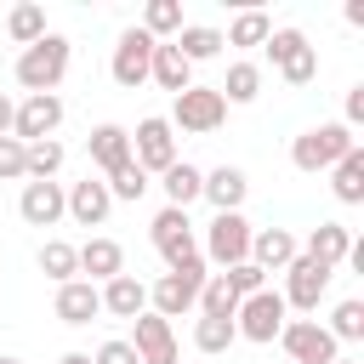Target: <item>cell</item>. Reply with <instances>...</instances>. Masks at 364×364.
<instances>
[{"label":"cell","mask_w":364,"mask_h":364,"mask_svg":"<svg viewBox=\"0 0 364 364\" xmlns=\"http://www.w3.org/2000/svg\"><path fill=\"white\" fill-rule=\"evenodd\" d=\"M63 199H68V216H74L80 228H102V222H108V210H114V193H108V182H102V176L68 182V188H63Z\"/></svg>","instance_id":"obj_16"},{"label":"cell","mask_w":364,"mask_h":364,"mask_svg":"<svg viewBox=\"0 0 364 364\" xmlns=\"http://www.w3.org/2000/svg\"><path fill=\"white\" fill-rule=\"evenodd\" d=\"M358 119H364V85H353V91H347V114H341V125L353 131Z\"/></svg>","instance_id":"obj_41"},{"label":"cell","mask_w":364,"mask_h":364,"mask_svg":"<svg viewBox=\"0 0 364 364\" xmlns=\"http://www.w3.org/2000/svg\"><path fill=\"white\" fill-rule=\"evenodd\" d=\"M245 193H250V176H245L239 165H216V171H205L199 199H210V210H216V216H222V210H239V205H245Z\"/></svg>","instance_id":"obj_19"},{"label":"cell","mask_w":364,"mask_h":364,"mask_svg":"<svg viewBox=\"0 0 364 364\" xmlns=\"http://www.w3.org/2000/svg\"><path fill=\"white\" fill-rule=\"evenodd\" d=\"M91 364H142V358L131 353V341H119V336H114V341H102V347L91 353Z\"/></svg>","instance_id":"obj_40"},{"label":"cell","mask_w":364,"mask_h":364,"mask_svg":"<svg viewBox=\"0 0 364 364\" xmlns=\"http://www.w3.org/2000/svg\"><path fill=\"white\" fill-rule=\"evenodd\" d=\"M11 114H17V102L0 91V136H11Z\"/></svg>","instance_id":"obj_42"},{"label":"cell","mask_w":364,"mask_h":364,"mask_svg":"<svg viewBox=\"0 0 364 364\" xmlns=\"http://www.w3.org/2000/svg\"><path fill=\"white\" fill-rule=\"evenodd\" d=\"M74 256H80L85 284H108L114 273H125V250L114 239H85V245H74Z\"/></svg>","instance_id":"obj_20"},{"label":"cell","mask_w":364,"mask_h":364,"mask_svg":"<svg viewBox=\"0 0 364 364\" xmlns=\"http://www.w3.org/2000/svg\"><path fill=\"white\" fill-rule=\"evenodd\" d=\"M102 290V313H114V318H136V313H148V284L136 279V273H114L108 284H97Z\"/></svg>","instance_id":"obj_21"},{"label":"cell","mask_w":364,"mask_h":364,"mask_svg":"<svg viewBox=\"0 0 364 364\" xmlns=\"http://www.w3.org/2000/svg\"><path fill=\"white\" fill-rule=\"evenodd\" d=\"M233 341H239L233 318H193V347L199 353H228Z\"/></svg>","instance_id":"obj_36"},{"label":"cell","mask_w":364,"mask_h":364,"mask_svg":"<svg viewBox=\"0 0 364 364\" xmlns=\"http://www.w3.org/2000/svg\"><path fill=\"white\" fill-rule=\"evenodd\" d=\"M216 91H222V102L245 108V102H256V97H262V68H256V63H233V68H228V80H222Z\"/></svg>","instance_id":"obj_30"},{"label":"cell","mask_w":364,"mask_h":364,"mask_svg":"<svg viewBox=\"0 0 364 364\" xmlns=\"http://www.w3.org/2000/svg\"><path fill=\"white\" fill-rule=\"evenodd\" d=\"M193 307H199V318H233V313H239V296L228 290V279H222V273H210Z\"/></svg>","instance_id":"obj_33"},{"label":"cell","mask_w":364,"mask_h":364,"mask_svg":"<svg viewBox=\"0 0 364 364\" xmlns=\"http://www.w3.org/2000/svg\"><path fill=\"white\" fill-rule=\"evenodd\" d=\"M131 353L142 364H176V330L159 313H136L131 318Z\"/></svg>","instance_id":"obj_14"},{"label":"cell","mask_w":364,"mask_h":364,"mask_svg":"<svg viewBox=\"0 0 364 364\" xmlns=\"http://www.w3.org/2000/svg\"><path fill=\"white\" fill-rule=\"evenodd\" d=\"M296 256H301V245H296L290 228H262V233H250V262H256L262 273H284Z\"/></svg>","instance_id":"obj_18"},{"label":"cell","mask_w":364,"mask_h":364,"mask_svg":"<svg viewBox=\"0 0 364 364\" xmlns=\"http://www.w3.org/2000/svg\"><path fill=\"white\" fill-rule=\"evenodd\" d=\"M222 119H228V102L216 85H188L171 97V131H182V136H210Z\"/></svg>","instance_id":"obj_5"},{"label":"cell","mask_w":364,"mask_h":364,"mask_svg":"<svg viewBox=\"0 0 364 364\" xmlns=\"http://www.w3.org/2000/svg\"><path fill=\"white\" fill-rule=\"evenodd\" d=\"M222 279H228V290H233L239 301H245V296H256V290H267V273H262L256 262H239V267H228Z\"/></svg>","instance_id":"obj_38"},{"label":"cell","mask_w":364,"mask_h":364,"mask_svg":"<svg viewBox=\"0 0 364 364\" xmlns=\"http://www.w3.org/2000/svg\"><path fill=\"white\" fill-rule=\"evenodd\" d=\"M267 63L279 68L284 85H313L318 80V51L307 46L301 28H273L267 34Z\"/></svg>","instance_id":"obj_6"},{"label":"cell","mask_w":364,"mask_h":364,"mask_svg":"<svg viewBox=\"0 0 364 364\" xmlns=\"http://www.w3.org/2000/svg\"><path fill=\"white\" fill-rule=\"evenodd\" d=\"M353 148H358V136H353L341 119H324V125H313V131H301V136L290 142V165L307 171V176H318V171H336Z\"/></svg>","instance_id":"obj_2"},{"label":"cell","mask_w":364,"mask_h":364,"mask_svg":"<svg viewBox=\"0 0 364 364\" xmlns=\"http://www.w3.org/2000/svg\"><path fill=\"white\" fill-rule=\"evenodd\" d=\"M148 239H154V250L165 256V267H176V262H188V256H199V233H193V222H188V210H159L154 222H148Z\"/></svg>","instance_id":"obj_11"},{"label":"cell","mask_w":364,"mask_h":364,"mask_svg":"<svg viewBox=\"0 0 364 364\" xmlns=\"http://www.w3.org/2000/svg\"><path fill=\"white\" fill-rule=\"evenodd\" d=\"M17 176H28L23 142H17V136H0V182H17Z\"/></svg>","instance_id":"obj_39"},{"label":"cell","mask_w":364,"mask_h":364,"mask_svg":"<svg viewBox=\"0 0 364 364\" xmlns=\"http://www.w3.org/2000/svg\"><path fill=\"white\" fill-rule=\"evenodd\" d=\"M336 364H358V358H336Z\"/></svg>","instance_id":"obj_44"},{"label":"cell","mask_w":364,"mask_h":364,"mask_svg":"<svg viewBox=\"0 0 364 364\" xmlns=\"http://www.w3.org/2000/svg\"><path fill=\"white\" fill-rule=\"evenodd\" d=\"M250 222L239 216V210H222V216H210V228H205V239H199V256H205V267H239V262H250Z\"/></svg>","instance_id":"obj_4"},{"label":"cell","mask_w":364,"mask_h":364,"mask_svg":"<svg viewBox=\"0 0 364 364\" xmlns=\"http://www.w3.org/2000/svg\"><path fill=\"white\" fill-rule=\"evenodd\" d=\"M57 364H91V353H63Z\"/></svg>","instance_id":"obj_43"},{"label":"cell","mask_w":364,"mask_h":364,"mask_svg":"<svg viewBox=\"0 0 364 364\" xmlns=\"http://www.w3.org/2000/svg\"><path fill=\"white\" fill-rule=\"evenodd\" d=\"M17 216L28 228H57L68 216V199H63V182H23V199H17Z\"/></svg>","instance_id":"obj_15"},{"label":"cell","mask_w":364,"mask_h":364,"mask_svg":"<svg viewBox=\"0 0 364 364\" xmlns=\"http://www.w3.org/2000/svg\"><path fill=\"white\" fill-rule=\"evenodd\" d=\"M40 273H46L51 284L80 279V256H74V245H68V239H46V245H40Z\"/></svg>","instance_id":"obj_31"},{"label":"cell","mask_w":364,"mask_h":364,"mask_svg":"<svg viewBox=\"0 0 364 364\" xmlns=\"http://www.w3.org/2000/svg\"><path fill=\"white\" fill-rule=\"evenodd\" d=\"M102 182H108V193H114V199H125V205H136V199L154 188V182H148V171H142L136 159H125V165H119L114 176H102Z\"/></svg>","instance_id":"obj_35"},{"label":"cell","mask_w":364,"mask_h":364,"mask_svg":"<svg viewBox=\"0 0 364 364\" xmlns=\"http://www.w3.org/2000/svg\"><path fill=\"white\" fill-rule=\"evenodd\" d=\"M68 57H74L68 34H46V40L23 46V51H17V85H23L28 97H51V91L63 85V74H68Z\"/></svg>","instance_id":"obj_1"},{"label":"cell","mask_w":364,"mask_h":364,"mask_svg":"<svg viewBox=\"0 0 364 364\" xmlns=\"http://www.w3.org/2000/svg\"><path fill=\"white\" fill-rule=\"evenodd\" d=\"M267 34H273V17H267V11H256V6H245V11L228 23L222 46H267Z\"/></svg>","instance_id":"obj_28"},{"label":"cell","mask_w":364,"mask_h":364,"mask_svg":"<svg viewBox=\"0 0 364 364\" xmlns=\"http://www.w3.org/2000/svg\"><path fill=\"white\" fill-rule=\"evenodd\" d=\"M176 28H182V6H176V0H148V6H142V34L176 40Z\"/></svg>","instance_id":"obj_34"},{"label":"cell","mask_w":364,"mask_h":364,"mask_svg":"<svg viewBox=\"0 0 364 364\" xmlns=\"http://www.w3.org/2000/svg\"><path fill=\"white\" fill-rule=\"evenodd\" d=\"M97 313H102V290H97V284H85V279L57 284V318H63V324L80 330V324H91Z\"/></svg>","instance_id":"obj_22"},{"label":"cell","mask_w":364,"mask_h":364,"mask_svg":"<svg viewBox=\"0 0 364 364\" xmlns=\"http://www.w3.org/2000/svg\"><path fill=\"white\" fill-rule=\"evenodd\" d=\"M324 330H330L336 341H358V336H364V301H341Z\"/></svg>","instance_id":"obj_37"},{"label":"cell","mask_w":364,"mask_h":364,"mask_svg":"<svg viewBox=\"0 0 364 364\" xmlns=\"http://www.w3.org/2000/svg\"><path fill=\"white\" fill-rule=\"evenodd\" d=\"M159 188H165V205H171V210H188V205L199 199V188H205V171L188 165V159H176L171 171H159Z\"/></svg>","instance_id":"obj_25"},{"label":"cell","mask_w":364,"mask_h":364,"mask_svg":"<svg viewBox=\"0 0 364 364\" xmlns=\"http://www.w3.org/2000/svg\"><path fill=\"white\" fill-rule=\"evenodd\" d=\"M330 279H336V267H324V262H313V256H296V262L284 267V290H279V296H284V307H296V313H318Z\"/></svg>","instance_id":"obj_10"},{"label":"cell","mask_w":364,"mask_h":364,"mask_svg":"<svg viewBox=\"0 0 364 364\" xmlns=\"http://www.w3.org/2000/svg\"><path fill=\"white\" fill-rule=\"evenodd\" d=\"M330 193L341 205H364V148H353L336 171H330Z\"/></svg>","instance_id":"obj_26"},{"label":"cell","mask_w":364,"mask_h":364,"mask_svg":"<svg viewBox=\"0 0 364 364\" xmlns=\"http://www.w3.org/2000/svg\"><path fill=\"white\" fill-rule=\"evenodd\" d=\"M85 154H91V165H97L102 176H114V171L131 159V131H125V125H114V119H102V125H91Z\"/></svg>","instance_id":"obj_17"},{"label":"cell","mask_w":364,"mask_h":364,"mask_svg":"<svg viewBox=\"0 0 364 364\" xmlns=\"http://www.w3.org/2000/svg\"><path fill=\"white\" fill-rule=\"evenodd\" d=\"M154 34H142V28H125L119 40H114V63H108V74H114V85H125V91H136L142 80H148V63H154Z\"/></svg>","instance_id":"obj_12"},{"label":"cell","mask_w":364,"mask_h":364,"mask_svg":"<svg viewBox=\"0 0 364 364\" xmlns=\"http://www.w3.org/2000/svg\"><path fill=\"white\" fill-rule=\"evenodd\" d=\"M6 34H11L17 46H34V40H46V34H51V28H46V6H34V0L11 6V11H6Z\"/></svg>","instance_id":"obj_27"},{"label":"cell","mask_w":364,"mask_h":364,"mask_svg":"<svg viewBox=\"0 0 364 364\" xmlns=\"http://www.w3.org/2000/svg\"><path fill=\"white\" fill-rule=\"evenodd\" d=\"M148 80H154L159 91H171V97H176V91H188V85H193V63H188L171 40H159V46H154V63H148Z\"/></svg>","instance_id":"obj_23"},{"label":"cell","mask_w":364,"mask_h":364,"mask_svg":"<svg viewBox=\"0 0 364 364\" xmlns=\"http://www.w3.org/2000/svg\"><path fill=\"white\" fill-rule=\"evenodd\" d=\"M279 347H284L296 364H336V358H341V341H336L318 318H284Z\"/></svg>","instance_id":"obj_8"},{"label":"cell","mask_w":364,"mask_h":364,"mask_svg":"<svg viewBox=\"0 0 364 364\" xmlns=\"http://www.w3.org/2000/svg\"><path fill=\"white\" fill-rule=\"evenodd\" d=\"M347 250H353V228H341V222H318V228L307 233V245H301V256H313V262H324V267H341Z\"/></svg>","instance_id":"obj_24"},{"label":"cell","mask_w":364,"mask_h":364,"mask_svg":"<svg viewBox=\"0 0 364 364\" xmlns=\"http://www.w3.org/2000/svg\"><path fill=\"white\" fill-rule=\"evenodd\" d=\"M23 165H28V182H51V176L63 171V142H57V136L28 142V148H23Z\"/></svg>","instance_id":"obj_32"},{"label":"cell","mask_w":364,"mask_h":364,"mask_svg":"<svg viewBox=\"0 0 364 364\" xmlns=\"http://www.w3.org/2000/svg\"><path fill=\"white\" fill-rule=\"evenodd\" d=\"M63 125V97L51 91V97H23L17 102V114H11V136L28 148V142H46L51 131Z\"/></svg>","instance_id":"obj_13"},{"label":"cell","mask_w":364,"mask_h":364,"mask_svg":"<svg viewBox=\"0 0 364 364\" xmlns=\"http://www.w3.org/2000/svg\"><path fill=\"white\" fill-rule=\"evenodd\" d=\"M131 159H136L148 176L171 171V165H176V131H171V119H159V114L136 119V131H131Z\"/></svg>","instance_id":"obj_9"},{"label":"cell","mask_w":364,"mask_h":364,"mask_svg":"<svg viewBox=\"0 0 364 364\" xmlns=\"http://www.w3.org/2000/svg\"><path fill=\"white\" fill-rule=\"evenodd\" d=\"M171 46H176L188 63H205V57H216V51H222V28H205V23H182Z\"/></svg>","instance_id":"obj_29"},{"label":"cell","mask_w":364,"mask_h":364,"mask_svg":"<svg viewBox=\"0 0 364 364\" xmlns=\"http://www.w3.org/2000/svg\"><path fill=\"white\" fill-rule=\"evenodd\" d=\"M284 318H290V307H284V296L267 284V290H256V296H245V301H239V313H233V330H239L245 341L267 347V341H279Z\"/></svg>","instance_id":"obj_7"},{"label":"cell","mask_w":364,"mask_h":364,"mask_svg":"<svg viewBox=\"0 0 364 364\" xmlns=\"http://www.w3.org/2000/svg\"><path fill=\"white\" fill-rule=\"evenodd\" d=\"M205 279H210L205 256H188V262H176V267H171V273H159V284L148 290V313H159L165 324H171V318H182V313L199 301Z\"/></svg>","instance_id":"obj_3"},{"label":"cell","mask_w":364,"mask_h":364,"mask_svg":"<svg viewBox=\"0 0 364 364\" xmlns=\"http://www.w3.org/2000/svg\"><path fill=\"white\" fill-rule=\"evenodd\" d=\"M0 364H23V358H0Z\"/></svg>","instance_id":"obj_45"}]
</instances>
